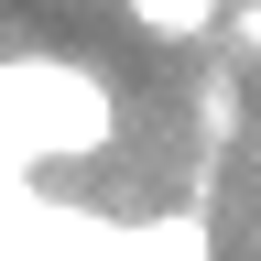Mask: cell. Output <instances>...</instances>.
Returning a JSON list of instances; mask_svg holds the SVG:
<instances>
[{
  "instance_id": "cell-4",
  "label": "cell",
  "mask_w": 261,
  "mask_h": 261,
  "mask_svg": "<svg viewBox=\"0 0 261 261\" xmlns=\"http://www.w3.org/2000/svg\"><path fill=\"white\" fill-rule=\"evenodd\" d=\"M228 55L261 65V0H228Z\"/></svg>"
},
{
  "instance_id": "cell-2",
  "label": "cell",
  "mask_w": 261,
  "mask_h": 261,
  "mask_svg": "<svg viewBox=\"0 0 261 261\" xmlns=\"http://www.w3.org/2000/svg\"><path fill=\"white\" fill-rule=\"evenodd\" d=\"M120 261H218L207 218L174 207V218H120Z\"/></svg>"
},
{
  "instance_id": "cell-1",
  "label": "cell",
  "mask_w": 261,
  "mask_h": 261,
  "mask_svg": "<svg viewBox=\"0 0 261 261\" xmlns=\"http://www.w3.org/2000/svg\"><path fill=\"white\" fill-rule=\"evenodd\" d=\"M120 98L76 55H0V152L11 163H87L109 152Z\"/></svg>"
},
{
  "instance_id": "cell-3",
  "label": "cell",
  "mask_w": 261,
  "mask_h": 261,
  "mask_svg": "<svg viewBox=\"0 0 261 261\" xmlns=\"http://www.w3.org/2000/svg\"><path fill=\"white\" fill-rule=\"evenodd\" d=\"M120 11L152 44H207V33H228V0H120Z\"/></svg>"
}]
</instances>
